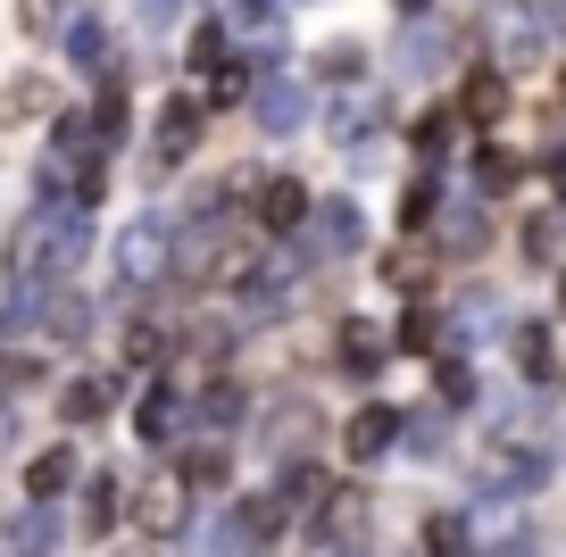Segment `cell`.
<instances>
[{"label": "cell", "instance_id": "6da1fadb", "mask_svg": "<svg viewBox=\"0 0 566 557\" xmlns=\"http://www.w3.org/2000/svg\"><path fill=\"white\" fill-rule=\"evenodd\" d=\"M259 217H266V233H292V225L308 217V192L292 183V175H275V183L259 192Z\"/></svg>", "mask_w": 566, "mask_h": 557}, {"label": "cell", "instance_id": "7a4b0ae2", "mask_svg": "<svg viewBox=\"0 0 566 557\" xmlns=\"http://www.w3.org/2000/svg\"><path fill=\"white\" fill-rule=\"evenodd\" d=\"M384 283H400V292H433V250H384Z\"/></svg>", "mask_w": 566, "mask_h": 557}, {"label": "cell", "instance_id": "3957f363", "mask_svg": "<svg viewBox=\"0 0 566 557\" xmlns=\"http://www.w3.org/2000/svg\"><path fill=\"white\" fill-rule=\"evenodd\" d=\"M391 424H400L391 408H358V417H350V458H375L391 441Z\"/></svg>", "mask_w": 566, "mask_h": 557}, {"label": "cell", "instance_id": "277c9868", "mask_svg": "<svg viewBox=\"0 0 566 557\" xmlns=\"http://www.w3.org/2000/svg\"><path fill=\"white\" fill-rule=\"evenodd\" d=\"M342 358H350L358 375H367V366H384V325H367V316H358V325H342Z\"/></svg>", "mask_w": 566, "mask_h": 557}, {"label": "cell", "instance_id": "5b68a950", "mask_svg": "<svg viewBox=\"0 0 566 557\" xmlns=\"http://www.w3.org/2000/svg\"><path fill=\"white\" fill-rule=\"evenodd\" d=\"M500 108H509V101H500V75H475V84H467V117H475V125H492Z\"/></svg>", "mask_w": 566, "mask_h": 557}, {"label": "cell", "instance_id": "8992f818", "mask_svg": "<svg viewBox=\"0 0 566 557\" xmlns=\"http://www.w3.org/2000/svg\"><path fill=\"white\" fill-rule=\"evenodd\" d=\"M400 341H408V349H433V341H442V316H433V308H417V316L400 325Z\"/></svg>", "mask_w": 566, "mask_h": 557}, {"label": "cell", "instance_id": "52a82bcc", "mask_svg": "<svg viewBox=\"0 0 566 557\" xmlns=\"http://www.w3.org/2000/svg\"><path fill=\"white\" fill-rule=\"evenodd\" d=\"M483 183H492V192H509V183H516V158L492 150V158H483Z\"/></svg>", "mask_w": 566, "mask_h": 557}]
</instances>
